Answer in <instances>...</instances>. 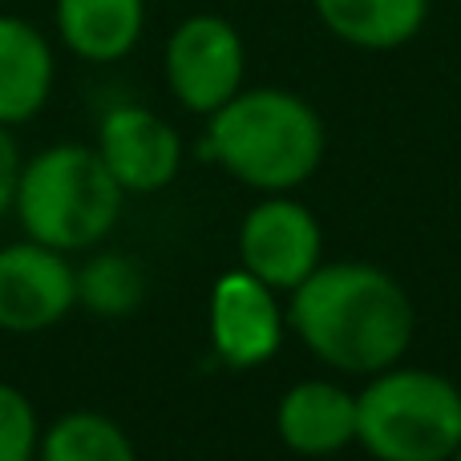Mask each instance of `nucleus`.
<instances>
[{
	"mask_svg": "<svg viewBox=\"0 0 461 461\" xmlns=\"http://www.w3.org/2000/svg\"><path fill=\"white\" fill-rule=\"evenodd\" d=\"M73 308H77V267L69 255L37 239L0 247V332H49Z\"/></svg>",
	"mask_w": 461,
	"mask_h": 461,
	"instance_id": "obj_8",
	"label": "nucleus"
},
{
	"mask_svg": "<svg viewBox=\"0 0 461 461\" xmlns=\"http://www.w3.org/2000/svg\"><path fill=\"white\" fill-rule=\"evenodd\" d=\"M287 332L332 373L373 376L405 360L417 312L393 271L336 259L320 263L292 292Z\"/></svg>",
	"mask_w": 461,
	"mask_h": 461,
	"instance_id": "obj_1",
	"label": "nucleus"
},
{
	"mask_svg": "<svg viewBox=\"0 0 461 461\" xmlns=\"http://www.w3.org/2000/svg\"><path fill=\"white\" fill-rule=\"evenodd\" d=\"M41 433L45 429L29 393L0 381V461H37Z\"/></svg>",
	"mask_w": 461,
	"mask_h": 461,
	"instance_id": "obj_16",
	"label": "nucleus"
},
{
	"mask_svg": "<svg viewBox=\"0 0 461 461\" xmlns=\"http://www.w3.org/2000/svg\"><path fill=\"white\" fill-rule=\"evenodd\" d=\"M324 263V227L292 194H263L239 223V267L292 295Z\"/></svg>",
	"mask_w": 461,
	"mask_h": 461,
	"instance_id": "obj_6",
	"label": "nucleus"
},
{
	"mask_svg": "<svg viewBox=\"0 0 461 461\" xmlns=\"http://www.w3.org/2000/svg\"><path fill=\"white\" fill-rule=\"evenodd\" d=\"M97 154L126 194H158L183 170V138L146 105H113L97 122Z\"/></svg>",
	"mask_w": 461,
	"mask_h": 461,
	"instance_id": "obj_9",
	"label": "nucleus"
},
{
	"mask_svg": "<svg viewBox=\"0 0 461 461\" xmlns=\"http://www.w3.org/2000/svg\"><path fill=\"white\" fill-rule=\"evenodd\" d=\"M57 37L89 65H113L134 53L146 32V0H53Z\"/></svg>",
	"mask_w": 461,
	"mask_h": 461,
	"instance_id": "obj_12",
	"label": "nucleus"
},
{
	"mask_svg": "<svg viewBox=\"0 0 461 461\" xmlns=\"http://www.w3.org/2000/svg\"><path fill=\"white\" fill-rule=\"evenodd\" d=\"M57 57L32 21L0 13V126H24L49 105Z\"/></svg>",
	"mask_w": 461,
	"mask_h": 461,
	"instance_id": "obj_11",
	"label": "nucleus"
},
{
	"mask_svg": "<svg viewBox=\"0 0 461 461\" xmlns=\"http://www.w3.org/2000/svg\"><path fill=\"white\" fill-rule=\"evenodd\" d=\"M37 461H138V454L113 417L97 409H73L41 433Z\"/></svg>",
	"mask_w": 461,
	"mask_h": 461,
	"instance_id": "obj_14",
	"label": "nucleus"
},
{
	"mask_svg": "<svg viewBox=\"0 0 461 461\" xmlns=\"http://www.w3.org/2000/svg\"><path fill=\"white\" fill-rule=\"evenodd\" d=\"M328 134L316 105L292 89H239L207 118L203 154L259 194H292L320 170Z\"/></svg>",
	"mask_w": 461,
	"mask_h": 461,
	"instance_id": "obj_2",
	"label": "nucleus"
},
{
	"mask_svg": "<svg viewBox=\"0 0 461 461\" xmlns=\"http://www.w3.org/2000/svg\"><path fill=\"white\" fill-rule=\"evenodd\" d=\"M16 178H21V150H16L13 126H0V215L13 211Z\"/></svg>",
	"mask_w": 461,
	"mask_h": 461,
	"instance_id": "obj_17",
	"label": "nucleus"
},
{
	"mask_svg": "<svg viewBox=\"0 0 461 461\" xmlns=\"http://www.w3.org/2000/svg\"><path fill=\"white\" fill-rule=\"evenodd\" d=\"M312 8L336 41L365 53L409 45L429 21V0H312Z\"/></svg>",
	"mask_w": 461,
	"mask_h": 461,
	"instance_id": "obj_13",
	"label": "nucleus"
},
{
	"mask_svg": "<svg viewBox=\"0 0 461 461\" xmlns=\"http://www.w3.org/2000/svg\"><path fill=\"white\" fill-rule=\"evenodd\" d=\"M449 461H461V446H457V454H454V457H449Z\"/></svg>",
	"mask_w": 461,
	"mask_h": 461,
	"instance_id": "obj_18",
	"label": "nucleus"
},
{
	"mask_svg": "<svg viewBox=\"0 0 461 461\" xmlns=\"http://www.w3.org/2000/svg\"><path fill=\"white\" fill-rule=\"evenodd\" d=\"M126 191L110 167L102 162L97 146L57 142L21 162L13 211L24 227V239L77 255L94 251L122 219Z\"/></svg>",
	"mask_w": 461,
	"mask_h": 461,
	"instance_id": "obj_3",
	"label": "nucleus"
},
{
	"mask_svg": "<svg viewBox=\"0 0 461 461\" xmlns=\"http://www.w3.org/2000/svg\"><path fill=\"white\" fill-rule=\"evenodd\" d=\"M357 446L373 461H449L461 446V389L433 368L409 365L365 376Z\"/></svg>",
	"mask_w": 461,
	"mask_h": 461,
	"instance_id": "obj_4",
	"label": "nucleus"
},
{
	"mask_svg": "<svg viewBox=\"0 0 461 461\" xmlns=\"http://www.w3.org/2000/svg\"><path fill=\"white\" fill-rule=\"evenodd\" d=\"M146 300V271L122 251H97L77 267V308L102 320L134 316Z\"/></svg>",
	"mask_w": 461,
	"mask_h": 461,
	"instance_id": "obj_15",
	"label": "nucleus"
},
{
	"mask_svg": "<svg viewBox=\"0 0 461 461\" xmlns=\"http://www.w3.org/2000/svg\"><path fill=\"white\" fill-rule=\"evenodd\" d=\"M162 77L186 113L211 118L243 89L247 49L239 29L219 13H194L178 21L162 53Z\"/></svg>",
	"mask_w": 461,
	"mask_h": 461,
	"instance_id": "obj_5",
	"label": "nucleus"
},
{
	"mask_svg": "<svg viewBox=\"0 0 461 461\" xmlns=\"http://www.w3.org/2000/svg\"><path fill=\"white\" fill-rule=\"evenodd\" d=\"M276 433L300 457H332L357 446V393L328 376L295 381L276 405Z\"/></svg>",
	"mask_w": 461,
	"mask_h": 461,
	"instance_id": "obj_10",
	"label": "nucleus"
},
{
	"mask_svg": "<svg viewBox=\"0 0 461 461\" xmlns=\"http://www.w3.org/2000/svg\"><path fill=\"white\" fill-rule=\"evenodd\" d=\"M207 336L230 373H251L279 352L287 336V308H279L276 287L251 271H223L207 300Z\"/></svg>",
	"mask_w": 461,
	"mask_h": 461,
	"instance_id": "obj_7",
	"label": "nucleus"
}]
</instances>
